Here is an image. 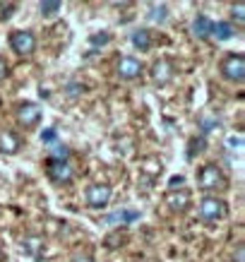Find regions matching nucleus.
<instances>
[{"label":"nucleus","instance_id":"obj_1","mask_svg":"<svg viewBox=\"0 0 245 262\" xmlns=\"http://www.w3.org/2000/svg\"><path fill=\"white\" fill-rule=\"evenodd\" d=\"M221 75L231 82H243L245 77V56L243 53H231L221 60Z\"/></svg>","mask_w":245,"mask_h":262},{"label":"nucleus","instance_id":"obj_2","mask_svg":"<svg viewBox=\"0 0 245 262\" xmlns=\"http://www.w3.org/2000/svg\"><path fill=\"white\" fill-rule=\"evenodd\" d=\"M10 46L19 56H32L36 48V36L32 32H12L10 34Z\"/></svg>","mask_w":245,"mask_h":262},{"label":"nucleus","instance_id":"obj_3","mask_svg":"<svg viewBox=\"0 0 245 262\" xmlns=\"http://www.w3.org/2000/svg\"><path fill=\"white\" fill-rule=\"evenodd\" d=\"M226 214V202L219 198H205L199 202V216L205 222H216Z\"/></svg>","mask_w":245,"mask_h":262},{"label":"nucleus","instance_id":"obj_4","mask_svg":"<svg viewBox=\"0 0 245 262\" xmlns=\"http://www.w3.org/2000/svg\"><path fill=\"white\" fill-rule=\"evenodd\" d=\"M39 120H41V108L36 106V103L24 101V103H19V106H17V123H19L24 130L34 127Z\"/></svg>","mask_w":245,"mask_h":262},{"label":"nucleus","instance_id":"obj_5","mask_svg":"<svg viewBox=\"0 0 245 262\" xmlns=\"http://www.w3.org/2000/svg\"><path fill=\"white\" fill-rule=\"evenodd\" d=\"M46 173L48 178L58 185H63V183H70L72 181V166L68 161H56V159H48L46 164Z\"/></svg>","mask_w":245,"mask_h":262},{"label":"nucleus","instance_id":"obj_6","mask_svg":"<svg viewBox=\"0 0 245 262\" xmlns=\"http://www.w3.org/2000/svg\"><path fill=\"white\" fill-rule=\"evenodd\" d=\"M108 200H111V185H106V183H94V185L87 188V205L89 207H94V209L106 207Z\"/></svg>","mask_w":245,"mask_h":262},{"label":"nucleus","instance_id":"obj_7","mask_svg":"<svg viewBox=\"0 0 245 262\" xmlns=\"http://www.w3.org/2000/svg\"><path fill=\"white\" fill-rule=\"evenodd\" d=\"M199 185H202V190H216V188L224 185V176L216 164H207L199 171Z\"/></svg>","mask_w":245,"mask_h":262},{"label":"nucleus","instance_id":"obj_8","mask_svg":"<svg viewBox=\"0 0 245 262\" xmlns=\"http://www.w3.org/2000/svg\"><path fill=\"white\" fill-rule=\"evenodd\" d=\"M116 72H118V77L120 80H135L140 72H142V63L137 60V58H120L118 65H116Z\"/></svg>","mask_w":245,"mask_h":262},{"label":"nucleus","instance_id":"obj_9","mask_svg":"<svg viewBox=\"0 0 245 262\" xmlns=\"http://www.w3.org/2000/svg\"><path fill=\"white\" fill-rule=\"evenodd\" d=\"M151 77L157 84H168V82L173 80V65L168 63V60H159V63L151 65Z\"/></svg>","mask_w":245,"mask_h":262},{"label":"nucleus","instance_id":"obj_10","mask_svg":"<svg viewBox=\"0 0 245 262\" xmlns=\"http://www.w3.org/2000/svg\"><path fill=\"white\" fill-rule=\"evenodd\" d=\"M22 149L19 137L12 130H0V154H17Z\"/></svg>","mask_w":245,"mask_h":262},{"label":"nucleus","instance_id":"obj_11","mask_svg":"<svg viewBox=\"0 0 245 262\" xmlns=\"http://www.w3.org/2000/svg\"><path fill=\"white\" fill-rule=\"evenodd\" d=\"M212 27H214V22L209 17L197 15L195 22H192V32H195V36H199V39H207V36H212Z\"/></svg>","mask_w":245,"mask_h":262},{"label":"nucleus","instance_id":"obj_12","mask_svg":"<svg viewBox=\"0 0 245 262\" xmlns=\"http://www.w3.org/2000/svg\"><path fill=\"white\" fill-rule=\"evenodd\" d=\"M166 202H168V207H171V209H185V207H188V202H190V195L185 190H181V192L171 190L166 195Z\"/></svg>","mask_w":245,"mask_h":262},{"label":"nucleus","instance_id":"obj_13","mask_svg":"<svg viewBox=\"0 0 245 262\" xmlns=\"http://www.w3.org/2000/svg\"><path fill=\"white\" fill-rule=\"evenodd\" d=\"M132 46L140 48V51H149V46H151V34L147 32V29H137V32L132 34Z\"/></svg>","mask_w":245,"mask_h":262},{"label":"nucleus","instance_id":"obj_14","mask_svg":"<svg viewBox=\"0 0 245 262\" xmlns=\"http://www.w3.org/2000/svg\"><path fill=\"white\" fill-rule=\"evenodd\" d=\"M212 36H216L219 41H229L233 36V27L229 22H216L212 27Z\"/></svg>","mask_w":245,"mask_h":262},{"label":"nucleus","instance_id":"obj_15","mask_svg":"<svg viewBox=\"0 0 245 262\" xmlns=\"http://www.w3.org/2000/svg\"><path fill=\"white\" fill-rule=\"evenodd\" d=\"M166 15H168V8L164 3H151L149 5V19L151 22H166Z\"/></svg>","mask_w":245,"mask_h":262},{"label":"nucleus","instance_id":"obj_16","mask_svg":"<svg viewBox=\"0 0 245 262\" xmlns=\"http://www.w3.org/2000/svg\"><path fill=\"white\" fill-rule=\"evenodd\" d=\"M205 147H207V140L202 135H199V137H192V140L188 142V159H192L195 154H199V151L205 149Z\"/></svg>","mask_w":245,"mask_h":262},{"label":"nucleus","instance_id":"obj_17","mask_svg":"<svg viewBox=\"0 0 245 262\" xmlns=\"http://www.w3.org/2000/svg\"><path fill=\"white\" fill-rule=\"evenodd\" d=\"M22 248H24V253L27 255H39V248H41V238L39 236H29V238H24V243H22Z\"/></svg>","mask_w":245,"mask_h":262},{"label":"nucleus","instance_id":"obj_18","mask_svg":"<svg viewBox=\"0 0 245 262\" xmlns=\"http://www.w3.org/2000/svg\"><path fill=\"white\" fill-rule=\"evenodd\" d=\"M39 10H41V15L43 17H56L58 12H60V3H41L39 5Z\"/></svg>","mask_w":245,"mask_h":262},{"label":"nucleus","instance_id":"obj_19","mask_svg":"<svg viewBox=\"0 0 245 262\" xmlns=\"http://www.w3.org/2000/svg\"><path fill=\"white\" fill-rule=\"evenodd\" d=\"M137 212H116V214H111L106 222H135L137 219Z\"/></svg>","mask_w":245,"mask_h":262},{"label":"nucleus","instance_id":"obj_20","mask_svg":"<svg viewBox=\"0 0 245 262\" xmlns=\"http://www.w3.org/2000/svg\"><path fill=\"white\" fill-rule=\"evenodd\" d=\"M111 41V34L108 32H101V34H94V36H89V43L94 48H99V46H106Z\"/></svg>","mask_w":245,"mask_h":262},{"label":"nucleus","instance_id":"obj_21","mask_svg":"<svg viewBox=\"0 0 245 262\" xmlns=\"http://www.w3.org/2000/svg\"><path fill=\"white\" fill-rule=\"evenodd\" d=\"M214 127H219V120H216V118H202V120H199V130H202V137H205L207 133H212Z\"/></svg>","mask_w":245,"mask_h":262},{"label":"nucleus","instance_id":"obj_22","mask_svg":"<svg viewBox=\"0 0 245 262\" xmlns=\"http://www.w3.org/2000/svg\"><path fill=\"white\" fill-rule=\"evenodd\" d=\"M68 147H63V144H58V147H53V154H51V159L56 161H68Z\"/></svg>","mask_w":245,"mask_h":262},{"label":"nucleus","instance_id":"obj_23","mask_svg":"<svg viewBox=\"0 0 245 262\" xmlns=\"http://www.w3.org/2000/svg\"><path fill=\"white\" fill-rule=\"evenodd\" d=\"M231 12H233V19H238L240 24L245 22V5L243 3H236V5L231 8Z\"/></svg>","mask_w":245,"mask_h":262},{"label":"nucleus","instance_id":"obj_24","mask_svg":"<svg viewBox=\"0 0 245 262\" xmlns=\"http://www.w3.org/2000/svg\"><path fill=\"white\" fill-rule=\"evenodd\" d=\"M56 137H58V133L53 130V127H48V130H43V133H41V142H43V144H53V142H56Z\"/></svg>","mask_w":245,"mask_h":262},{"label":"nucleus","instance_id":"obj_25","mask_svg":"<svg viewBox=\"0 0 245 262\" xmlns=\"http://www.w3.org/2000/svg\"><path fill=\"white\" fill-rule=\"evenodd\" d=\"M229 144H231V147H240V144H243V137H240V135H231L229 137Z\"/></svg>","mask_w":245,"mask_h":262},{"label":"nucleus","instance_id":"obj_26","mask_svg":"<svg viewBox=\"0 0 245 262\" xmlns=\"http://www.w3.org/2000/svg\"><path fill=\"white\" fill-rule=\"evenodd\" d=\"M168 185H171V190H175V185H183V176H173V178L168 181Z\"/></svg>","mask_w":245,"mask_h":262},{"label":"nucleus","instance_id":"obj_27","mask_svg":"<svg viewBox=\"0 0 245 262\" xmlns=\"http://www.w3.org/2000/svg\"><path fill=\"white\" fill-rule=\"evenodd\" d=\"M5 75H8V63H5V60L0 58V80H3Z\"/></svg>","mask_w":245,"mask_h":262},{"label":"nucleus","instance_id":"obj_28","mask_svg":"<svg viewBox=\"0 0 245 262\" xmlns=\"http://www.w3.org/2000/svg\"><path fill=\"white\" fill-rule=\"evenodd\" d=\"M72 262H92V257H89V255H75Z\"/></svg>","mask_w":245,"mask_h":262},{"label":"nucleus","instance_id":"obj_29","mask_svg":"<svg viewBox=\"0 0 245 262\" xmlns=\"http://www.w3.org/2000/svg\"><path fill=\"white\" fill-rule=\"evenodd\" d=\"M17 5H8V8H3V19H8V12H12Z\"/></svg>","mask_w":245,"mask_h":262},{"label":"nucleus","instance_id":"obj_30","mask_svg":"<svg viewBox=\"0 0 245 262\" xmlns=\"http://www.w3.org/2000/svg\"><path fill=\"white\" fill-rule=\"evenodd\" d=\"M236 262H243V246H238V255H236Z\"/></svg>","mask_w":245,"mask_h":262},{"label":"nucleus","instance_id":"obj_31","mask_svg":"<svg viewBox=\"0 0 245 262\" xmlns=\"http://www.w3.org/2000/svg\"><path fill=\"white\" fill-rule=\"evenodd\" d=\"M70 94H72V96L79 94V84H70Z\"/></svg>","mask_w":245,"mask_h":262}]
</instances>
